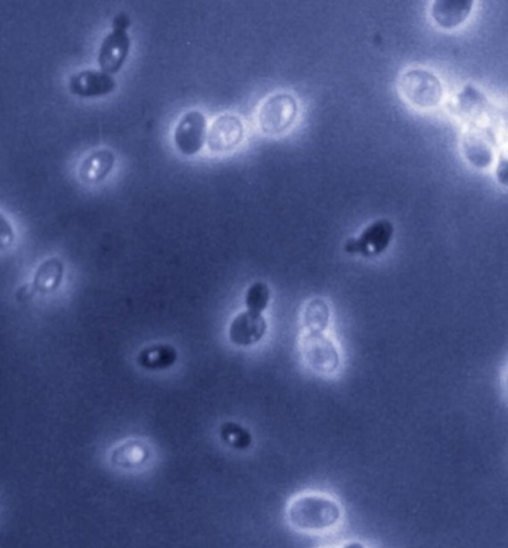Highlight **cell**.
<instances>
[{
    "instance_id": "e0dca14e",
    "label": "cell",
    "mask_w": 508,
    "mask_h": 548,
    "mask_svg": "<svg viewBox=\"0 0 508 548\" xmlns=\"http://www.w3.org/2000/svg\"><path fill=\"white\" fill-rule=\"evenodd\" d=\"M177 359V350L173 346L159 344L148 346L141 350L137 356V364L150 371L167 370L176 364Z\"/></svg>"
},
{
    "instance_id": "2e32d148",
    "label": "cell",
    "mask_w": 508,
    "mask_h": 548,
    "mask_svg": "<svg viewBox=\"0 0 508 548\" xmlns=\"http://www.w3.org/2000/svg\"><path fill=\"white\" fill-rule=\"evenodd\" d=\"M63 274H65V266H63L62 260L56 257L49 258L38 266L31 284H33L36 292L49 295L61 285Z\"/></svg>"
},
{
    "instance_id": "7a4b0ae2",
    "label": "cell",
    "mask_w": 508,
    "mask_h": 548,
    "mask_svg": "<svg viewBox=\"0 0 508 548\" xmlns=\"http://www.w3.org/2000/svg\"><path fill=\"white\" fill-rule=\"evenodd\" d=\"M402 95L417 108L432 109L441 103L444 94L440 78L422 68L409 69L399 79Z\"/></svg>"
},
{
    "instance_id": "5bb4252c",
    "label": "cell",
    "mask_w": 508,
    "mask_h": 548,
    "mask_svg": "<svg viewBox=\"0 0 508 548\" xmlns=\"http://www.w3.org/2000/svg\"><path fill=\"white\" fill-rule=\"evenodd\" d=\"M151 449L144 441L129 439L116 446L111 452V464L120 470H131L144 465L150 460Z\"/></svg>"
},
{
    "instance_id": "3957f363",
    "label": "cell",
    "mask_w": 508,
    "mask_h": 548,
    "mask_svg": "<svg viewBox=\"0 0 508 548\" xmlns=\"http://www.w3.org/2000/svg\"><path fill=\"white\" fill-rule=\"evenodd\" d=\"M299 114V103L294 95L279 93L271 95L261 105L258 124L267 135H277L294 124Z\"/></svg>"
},
{
    "instance_id": "603a6c76",
    "label": "cell",
    "mask_w": 508,
    "mask_h": 548,
    "mask_svg": "<svg viewBox=\"0 0 508 548\" xmlns=\"http://www.w3.org/2000/svg\"><path fill=\"white\" fill-rule=\"evenodd\" d=\"M130 26V19L125 13L116 15L113 20V29L127 30Z\"/></svg>"
},
{
    "instance_id": "d6986e66",
    "label": "cell",
    "mask_w": 508,
    "mask_h": 548,
    "mask_svg": "<svg viewBox=\"0 0 508 548\" xmlns=\"http://www.w3.org/2000/svg\"><path fill=\"white\" fill-rule=\"evenodd\" d=\"M271 300V290L264 282H254L246 291L245 305L247 311L262 314Z\"/></svg>"
},
{
    "instance_id": "4fadbf2b",
    "label": "cell",
    "mask_w": 508,
    "mask_h": 548,
    "mask_svg": "<svg viewBox=\"0 0 508 548\" xmlns=\"http://www.w3.org/2000/svg\"><path fill=\"white\" fill-rule=\"evenodd\" d=\"M116 162V157L110 149H99L89 153L78 168V177L85 184H98L108 177Z\"/></svg>"
},
{
    "instance_id": "7c38bea8",
    "label": "cell",
    "mask_w": 508,
    "mask_h": 548,
    "mask_svg": "<svg viewBox=\"0 0 508 548\" xmlns=\"http://www.w3.org/2000/svg\"><path fill=\"white\" fill-rule=\"evenodd\" d=\"M473 4V0H436L431 4L430 14L440 28L454 29L468 20Z\"/></svg>"
},
{
    "instance_id": "8fae6325",
    "label": "cell",
    "mask_w": 508,
    "mask_h": 548,
    "mask_svg": "<svg viewBox=\"0 0 508 548\" xmlns=\"http://www.w3.org/2000/svg\"><path fill=\"white\" fill-rule=\"evenodd\" d=\"M267 330L263 314L242 312L233 319L229 328L231 342L242 348H249L260 342Z\"/></svg>"
},
{
    "instance_id": "cb8c5ba5",
    "label": "cell",
    "mask_w": 508,
    "mask_h": 548,
    "mask_svg": "<svg viewBox=\"0 0 508 548\" xmlns=\"http://www.w3.org/2000/svg\"><path fill=\"white\" fill-rule=\"evenodd\" d=\"M342 548H365V547L363 544H361V543L353 542V543H348V544L343 546Z\"/></svg>"
},
{
    "instance_id": "ffe728a7",
    "label": "cell",
    "mask_w": 508,
    "mask_h": 548,
    "mask_svg": "<svg viewBox=\"0 0 508 548\" xmlns=\"http://www.w3.org/2000/svg\"><path fill=\"white\" fill-rule=\"evenodd\" d=\"M221 439L232 448L247 449L252 443V436L245 428L235 422H226L220 428Z\"/></svg>"
},
{
    "instance_id": "44dd1931",
    "label": "cell",
    "mask_w": 508,
    "mask_h": 548,
    "mask_svg": "<svg viewBox=\"0 0 508 548\" xmlns=\"http://www.w3.org/2000/svg\"><path fill=\"white\" fill-rule=\"evenodd\" d=\"M15 231L12 222L0 211V251H7L15 242Z\"/></svg>"
},
{
    "instance_id": "8992f818",
    "label": "cell",
    "mask_w": 508,
    "mask_h": 548,
    "mask_svg": "<svg viewBox=\"0 0 508 548\" xmlns=\"http://www.w3.org/2000/svg\"><path fill=\"white\" fill-rule=\"evenodd\" d=\"M243 136H245V126L240 117L225 114L217 117L206 138L211 152L225 153L240 145Z\"/></svg>"
},
{
    "instance_id": "5b68a950",
    "label": "cell",
    "mask_w": 508,
    "mask_h": 548,
    "mask_svg": "<svg viewBox=\"0 0 508 548\" xmlns=\"http://www.w3.org/2000/svg\"><path fill=\"white\" fill-rule=\"evenodd\" d=\"M208 135V120L200 110H190L179 120L174 142L184 156H194L203 148Z\"/></svg>"
},
{
    "instance_id": "277c9868",
    "label": "cell",
    "mask_w": 508,
    "mask_h": 548,
    "mask_svg": "<svg viewBox=\"0 0 508 548\" xmlns=\"http://www.w3.org/2000/svg\"><path fill=\"white\" fill-rule=\"evenodd\" d=\"M393 223L381 219L365 228L361 236L350 239L346 243V251L350 254H361L365 258L378 257L389 248L394 236Z\"/></svg>"
},
{
    "instance_id": "30bf717a",
    "label": "cell",
    "mask_w": 508,
    "mask_h": 548,
    "mask_svg": "<svg viewBox=\"0 0 508 548\" xmlns=\"http://www.w3.org/2000/svg\"><path fill=\"white\" fill-rule=\"evenodd\" d=\"M495 135L488 129L474 126L463 137V151L470 164L487 168L494 161Z\"/></svg>"
},
{
    "instance_id": "52a82bcc",
    "label": "cell",
    "mask_w": 508,
    "mask_h": 548,
    "mask_svg": "<svg viewBox=\"0 0 508 548\" xmlns=\"http://www.w3.org/2000/svg\"><path fill=\"white\" fill-rule=\"evenodd\" d=\"M301 353L312 369L321 373H332L339 365L335 345L322 333L307 332L300 343Z\"/></svg>"
},
{
    "instance_id": "ba28073f",
    "label": "cell",
    "mask_w": 508,
    "mask_h": 548,
    "mask_svg": "<svg viewBox=\"0 0 508 548\" xmlns=\"http://www.w3.org/2000/svg\"><path fill=\"white\" fill-rule=\"evenodd\" d=\"M131 41L127 30L113 29L105 36L98 54V65L102 71L113 76L119 73L129 55Z\"/></svg>"
},
{
    "instance_id": "ac0fdd59",
    "label": "cell",
    "mask_w": 508,
    "mask_h": 548,
    "mask_svg": "<svg viewBox=\"0 0 508 548\" xmlns=\"http://www.w3.org/2000/svg\"><path fill=\"white\" fill-rule=\"evenodd\" d=\"M330 321V310L321 299L311 300L306 307L304 323L309 333H323Z\"/></svg>"
},
{
    "instance_id": "9c48e42d",
    "label": "cell",
    "mask_w": 508,
    "mask_h": 548,
    "mask_svg": "<svg viewBox=\"0 0 508 548\" xmlns=\"http://www.w3.org/2000/svg\"><path fill=\"white\" fill-rule=\"evenodd\" d=\"M118 86L115 78L102 70H82L74 73L69 79V89L77 97L100 98L112 94Z\"/></svg>"
},
{
    "instance_id": "9a60e30c",
    "label": "cell",
    "mask_w": 508,
    "mask_h": 548,
    "mask_svg": "<svg viewBox=\"0 0 508 548\" xmlns=\"http://www.w3.org/2000/svg\"><path fill=\"white\" fill-rule=\"evenodd\" d=\"M489 110L488 99L474 85H465L455 99L454 111L465 120L478 121L485 114H489Z\"/></svg>"
},
{
    "instance_id": "6da1fadb",
    "label": "cell",
    "mask_w": 508,
    "mask_h": 548,
    "mask_svg": "<svg viewBox=\"0 0 508 548\" xmlns=\"http://www.w3.org/2000/svg\"><path fill=\"white\" fill-rule=\"evenodd\" d=\"M291 526L299 531H322L335 526L341 510L332 499L317 495H301L290 503L287 511Z\"/></svg>"
},
{
    "instance_id": "7402d4cb",
    "label": "cell",
    "mask_w": 508,
    "mask_h": 548,
    "mask_svg": "<svg viewBox=\"0 0 508 548\" xmlns=\"http://www.w3.org/2000/svg\"><path fill=\"white\" fill-rule=\"evenodd\" d=\"M35 294L36 290L33 284H24L20 286L17 292H15V299L24 305V303H28L33 299Z\"/></svg>"
}]
</instances>
